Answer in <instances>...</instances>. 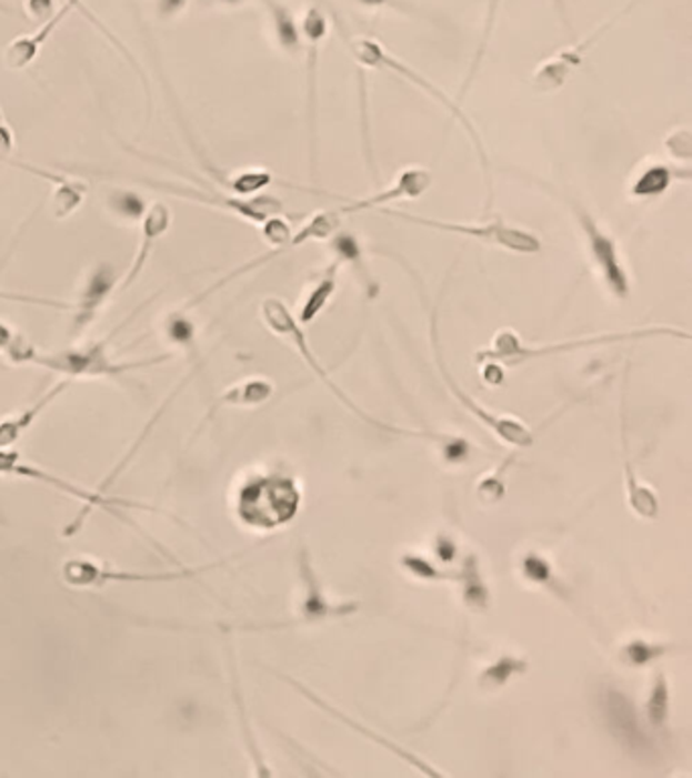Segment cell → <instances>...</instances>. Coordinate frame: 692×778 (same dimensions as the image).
<instances>
[{
	"mask_svg": "<svg viewBox=\"0 0 692 778\" xmlns=\"http://www.w3.org/2000/svg\"><path fill=\"white\" fill-rule=\"evenodd\" d=\"M124 325L127 323H122V326ZM122 326H118L117 331H112L108 337L98 341V343H90L83 347L61 348L56 353H39L31 343H27L24 339L17 335L12 339L9 348L4 351V357L17 365H37V367H43L51 373L66 375V380H70V382L88 380V377H120L124 373L139 372L144 367L161 365L164 361L173 357V353H164V355H157L151 360L112 361L108 347H110V341L117 337L118 331Z\"/></svg>",
	"mask_w": 692,
	"mask_h": 778,
	"instance_id": "obj_1",
	"label": "cell"
},
{
	"mask_svg": "<svg viewBox=\"0 0 692 778\" xmlns=\"http://www.w3.org/2000/svg\"><path fill=\"white\" fill-rule=\"evenodd\" d=\"M345 46H348V51L352 55L355 63H360V68H365V70H384L390 71V73H397L402 80L412 83L414 88H419L421 92L427 93L429 98H433L434 102L439 105H443L447 112L451 114V118L459 122L463 130L468 132L470 137L471 144L475 149V154L480 159L481 169H483V176H485V185H488V203H485V210H490L492 205V173H490V159H488V152H485V146H483V140H481L480 132L475 129V124L471 122L470 117L463 112V108L451 100L441 88H437L433 82H429L427 78H423L421 73L417 70H412L411 65H407L404 61H400L397 55H392L388 51L387 47L382 46L378 39L374 37H345L343 39Z\"/></svg>",
	"mask_w": 692,
	"mask_h": 778,
	"instance_id": "obj_2",
	"label": "cell"
},
{
	"mask_svg": "<svg viewBox=\"0 0 692 778\" xmlns=\"http://www.w3.org/2000/svg\"><path fill=\"white\" fill-rule=\"evenodd\" d=\"M552 193L561 195V201H564L566 210L573 215L576 230L581 233V240L585 245L586 260L591 264L593 274L603 284V289L610 292L613 299L628 301L632 292V280L618 240L599 223L598 218L591 213V210H586L579 199L559 191H552Z\"/></svg>",
	"mask_w": 692,
	"mask_h": 778,
	"instance_id": "obj_3",
	"label": "cell"
},
{
	"mask_svg": "<svg viewBox=\"0 0 692 778\" xmlns=\"http://www.w3.org/2000/svg\"><path fill=\"white\" fill-rule=\"evenodd\" d=\"M378 213L388 215L392 220L407 221L412 225H419L424 230H433V232L451 233L459 238H468L478 244L490 245L495 250H504L510 254H520V256H534L542 250V242L539 235L530 230H524L514 223H508L502 218H493L488 221H447L439 218H424V215H414L407 211H394L390 208H382Z\"/></svg>",
	"mask_w": 692,
	"mask_h": 778,
	"instance_id": "obj_4",
	"label": "cell"
},
{
	"mask_svg": "<svg viewBox=\"0 0 692 778\" xmlns=\"http://www.w3.org/2000/svg\"><path fill=\"white\" fill-rule=\"evenodd\" d=\"M652 337H681L689 341L691 335L686 331H679L672 326H648V329H634V331H623V333H605L598 337L575 339V341H564V343H552V345H540L530 347L524 345L522 339L518 337L514 331L504 329L493 337L492 345L483 348L480 353V361H504L508 365H518L524 361L539 360V357H551L561 353H571L576 348L598 347L608 343H620V341H635V339Z\"/></svg>",
	"mask_w": 692,
	"mask_h": 778,
	"instance_id": "obj_5",
	"label": "cell"
},
{
	"mask_svg": "<svg viewBox=\"0 0 692 778\" xmlns=\"http://www.w3.org/2000/svg\"><path fill=\"white\" fill-rule=\"evenodd\" d=\"M0 475H11L19 476V478H24V481H36V483H41V485H49L56 491H61L66 495H71L76 499H80L83 503L82 512L76 515V519L70 523V527H66L63 535L66 537H71L76 534L80 527H82L86 517L94 509H104V512L112 513L117 515L120 519H124V515L120 513V509H142V512H153L163 513L157 507H151V505H141V503H132V501H120L110 499L104 493L100 491H86L83 487H78L73 485L70 481L66 478H59V476L51 475L48 471H41L33 465H27V463H21L17 453H9V451H0Z\"/></svg>",
	"mask_w": 692,
	"mask_h": 778,
	"instance_id": "obj_6",
	"label": "cell"
},
{
	"mask_svg": "<svg viewBox=\"0 0 692 778\" xmlns=\"http://www.w3.org/2000/svg\"><path fill=\"white\" fill-rule=\"evenodd\" d=\"M76 9L83 12V17H86L90 23L94 24L96 29H98L102 36L107 37L108 41H110L112 46L117 47L118 53H120L122 58L127 59L130 65L134 68V71L141 75L142 85H144V93H147V100H149V98H151V92H149V82H147V75H144V71L141 70V65L137 63V59L130 55L129 49L120 43V39L112 36V33L108 31L107 24L102 23V21H98L94 14H92V11H88V9L83 7V0H66V2H63V7H61L59 11H56V14H53L49 21L41 23V27L37 29L33 36L17 37V39H12L11 43L4 47V55H2V59H4V65L12 71L27 70V68H29V65H31L37 58H39L41 47L48 43L49 37L53 36V33L58 31L59 24L63 23V19H66L71 11H76ZM149 112H151V100H149Z\"/></svg>",
	"mask_w": 692,
	"mask_h": 778,
	"instance_id": "obj_7",
	"label": "cell"
},
{
	"mask_svg": "<svg viewBox=\"0 0 692 778\" xmlns=\"http://www.w3.org/2000/svg\"><path fill=\"white\" fill-rule=\"evenodd\" d=\"M299 507V493L289 478L269 476L252 481L238 497L240 519L259 529H272L291 522Z\"/></svg>",
	"mask_w": 692,
	"mask_h": 778,
	"instance_id": "obj_8",
	"label": "cell"
},
{
	"mask_svg": "<svg viewBox=\"0 0 692 778\" xmlns=\"http://www.w3.org/2000/svg\"><path fill=\"white\" fill-rule=\"evenodd\" d=\"M137 183L141 185L149 186V189H157V191H163V193H169L173 198L188 199V201H193V203H201V205H208V208H213V210L225 211V213H232L235 218H240L247 223H252L260 228L264 221L270 220L272 215H281L284 213V205L279 198H272V195H252V198H240V195H232L228 191H215V189H198V186H183L173 185V183H167V181H144V179H134Z\"/></svg>",
	"mask_w": 692,
	"mask_h": 778,
	"instance_id": "obj_9",
	"label": "cell"
},
{
	"mask_svg": "<svg viewBox=\"0 0 692 778\" xmlns=\"http://www.w3.org/2000/svg\"><path fill=\"white\" fill-rule=\"evenodd\" d=\"M329 33V21L321 4H311L301 23V37L305 49L307 127H309V161L311 174L318 176V83L319 53Z\"/></svg>",
	"mask_w": 692,
	"mask_h": 778,
	"instance_id": "obj_10",
	"label": "cell"
},
{
	"mask_svg": "<svg viewBox=\"0 0 692 778\" xmlns=\"http://www.w3.org/2000/svg\"><path fill=\"white\" fill-rule=\"evenodd\" d=\"M220 564H210L201 568L167 569V572H132V569L110 568L96 564L92 559H68L63 564V580L76 588L90 586H107V584H141V582H177L189 580L200 576L205 569L215 568Z\"/></svg>",
	"mask_w": 692,
	"mask_h": 778,
	"instance_id": "obj_11",
	"label": "cell"
},
{
	"mask_svg": "<svg viewBox=\"0 0 692 778\" xmlns=\"http://www.w3.org/2000/svg\"><path fill=\"white\" fill-rule=\"evenodd\" d=\"M120 286V274L110 262H98L82 276L76 301L70 304V339H80L94 325L112 294Z\"/></svg>",
	"mask_w": 692,
	"mask_h": 778,
	"instance_id": "obj_12",
	"label": "cell"
},
{
	"mask_svg": "<svg viewBox=\"0 0 692 778\" xmlns=\"http://www.w3.org/2000/svg\"><path fill=\"white\" fill-rule=\"evenodd\" d=\"M634 7V4H632ZM632 7L623 9L622 12L613 14V19L598 27L593 33L583 37L581 41H576L573 46L561 47L556 53H552L551 58L540 61L536 70L530 75V83L536 92L551 93L556 92L559 88H563L566 80L573 75L576 68H581L586 51L593 46H598L599 41L605 37L608 31H611L615 23L622 19L623 14L632 11Z\"/></svg>",
	"mask_w": 692,
	"mask_h": 778,
	"instance_id": "obj_13",
	"label": "cell"
},
{
	"mask_svg": "<svg viewBox=\"0 0 692 778\" xmlns=\"http://www.w3.org/2000/svg\"><path fill=\"white\" fill-rule=\"evenodd\" d=\"M260 316H262L264 325L269 326V331H272V333H274V335H279V337L287 339V341H289V343H291V345H293V347L301 353V357L309 363V367H311L313 372L318 373L319 377L323 380V384L328 385L329 390H331L333 394L338 395L341 402H345L348 406L352 407L355 414L364 416V414H362L358 407L353 406L352 402H350L345 395L341 394L340 387L329 380V375L325 373V370H323V367L319 365V361L313 357L311 348H309V345H307V337L305 333H303V326H301V323H299V319H294V314L291 313V309L287 306L284 301L277 299V296H269V299H264L262 304H260ZM364 418L370 420L368 416H364Z\"/></svg>",
	"mask_w": 692,
	"mask_h": 778,
	"instance_id": "obj_14",
	"label": "cell"
},
{
	"mask_svg": "<svg viewBox=\"0 0 692 778\" xmlns=\"http://www.w3.org/2000/svg\"><path fill=\"white\" fill-rule=\"evenodd\" d=\"M433 186V173L424 166H404L397 176L392 179V183L378 191L374 195L368 198L353 199L350 203H345L340 208L341 215H355V213H364V211H378L382 208H388L390 203H399V201H414V199L423 198L424 193Z\"/></svg>",
	"mask_w": 692,
	"mask_h": 778,
	"instance_id": "obj_15",
	"label": "cell"
},
{
	"mask_svg": "<svg viewBox=\"0 0 692 778\" xmlns=\"http://www.w3.org/2000/svg\"><path fill=\"white\" fill-rule=\"evenodd\" d=\"M443 292H445V286H443V291L439 294V301L434 303L433 313H431V339H433V347L434 353H437L439 370L443 373L449 390L455 394V397L463 404V407L470 410L473 416H478V418H480L481 422H485L495 434H500V438H504V441L510 442V444H517V446H529L530 442H532V432H530L524 424H520L518 420L500 418V416H493L490 412H485L478 402L471 400L470 395L461 392V387L453 382V377L447 372L445 361H443L441 348H439V343H437V339H439V333H437V314H439V303H441V299H443Z\"/></svg>",
	"mask_w": 692,
	"mask_h": 778,
	"instance_id": "obj_16",
	"label": "cell"
},
{
	"mask_svg": "<svg viewBox=\"0 0 692 778\" xmlns=\"http://www.w3.org/2000/svg\"><path fill=\"white\" fill-rule=\"evenodd\" d=\"M0 163L9 164L12 169H19L24 173L36 174L37 179L46 181L51 185V199H49V210L56 220H68L76 211L82 208L83 201L88 198V185L68 174L56 173L51 169L43 166H33V164L23 163V161H12V159H2Z\"/></svg>",
	"mask_w": 692,
	"mask_h": 778,
	"instance_id": "obj_17",
	"label": "cell"
},
{
	"mask_svg": "<svg viewBox=\"0 0 692 778\" xmlns=\"http://www.w3.org/2000/svg\"><path fill=\"white\" fill-rule=\"evenodd\" d=\"M171 223H173V213H171L167 203H163V201L149 203V208L144 211L141 220V244H139V250H137V256L132 257L129 272L120 280L118 291H127L129 286H132L139 280L142 270L147 266V262L151 260V254H153L154 247L159 244V240L163 238L164 233L169 232Z\"/></svg>",
	"mask_w": 692,
	"mask_h": 778,
	"instance_id": "obj_18",
	"label": "cell"
},
{
	"mask_svg": "<svg viewBox=\"0 0 692 778\" xmlns=\"http://www.w3.org/2000/svg\"><path fill=\"white\" fill-rule=\"evenodd\" d=\"M679 176H682L684 181H689L691 173H689V169L679 171V169H674L670 164L656 163V161L644 164L632 176V183L628 186V195L632 199H640V201L662 198L674 183V179H679Z\"/></svg>",
	"mask_w": 692,
	"mask_h": 778,
	"instance_id": "obj_19",
	"label": "cell"
},
{
	"mask_svg": "<svg viewBox=\"0 0 692 778\" xmlns=\"http://www.w3.org/2000/svg\"><path fill=\"white\" fill-rule=\"evenodd\" d=\"M70 385V380H61L59 384L53 385V387L49 390L48 394L41 395L33 406L23 410L19 416L2 420V422H0V451H9L12 444L19 441L24 432L29 431V428L36 424L37 418H39V416L48 410V406H51V404L58 400L59 395L63 394Z\"/></svg>",
	"mask_w": 692,
	"mask_h": 778,
	"instance_id": "obj_20",
	"label": "cell"
},
{
	"mask_svg": "<svg viewBox=\"0 0 692 778\" xmlns=\"http://www.w3.org/2000/svg\"><path fill=\"white\" fill-rule=\"evenodd\" d=\"M343 266V260L335 257L329 266L323 267L319 272L318 279L311 282L305 299L301 301V311H299V323L309 325L318 319L319 313L328 306L333 292L338 289V279H340V270Z\"/></svg>",
	"mask_w": 692,
	"mask_h": 778,
	"instance_id": "obj_21",
	"label": "cell"
},
{
	"mask_svg": "<svg viewBox=\"0 0 692 778\" xmlns=\"http://www.w3.org/2000/svg\"><path fill=\"white\" fill-rule=\"evenodd\" d=\"M264 7L269 11L270 27L277 46L289 58H297L303 51V37L301 24L297 23L293 11L282 4L281 0H264Z\"/></svg>",
	"mask_w": 692,
	"mask_h": 778,
	"instance_id": "obj_22",
	"label": "cell"
},
{
	"mask_svg": "<svg viewBox=\"0 0 692 778\" xmlns=\"http://www.w3.org/2000/svg\"><path fill=\"white\" fill-rule=\"evenodd\" d=\"M272 384L264 377H250L232 385L218 397V406H259L272 395Z\"/></svg>",
	"mask_w": 692,
	"mask_h": 778,
	"instance_id": "obj_23",
	"label": "cell"
},
{
	"mask_svg": "<svg viewBox=\"0 0 692 778\" xmlns=\"http://www.w3.org/2000/svg\"><path fill=\"white\" fill-rule=\"evenodd\" d=\"M107 211L114 220L122 223H141L144 211L149 208V201L141 193L130 189H112L104 199Z\"/></svg>",
	"mask_w": 692,
	"mask_h": 778,
	"instance_id": "obj_24",
	"label": "cell"
},
{
	"mask_svg": "<svg viewBox=\"0 0 692 778\" xmlns=\"http://www.w3.org/2000/svg\"><path fill=\"white\" fill-rule=\"evenodd\" d=\"M500 2H502V0H488V11H485V23H483V29H481L480 46L475 49V58L471 61L470 71H468V75H465V82L461 85L459 95H463V93L470 90L471 83H473L478 71H480L483 58H485V53H488L490 41H492L493 27H495V19H498V11H500Z\"/></svg>",
	"mask_w": 692,
	"mask_h": 778,
	"instance_id": "obj_25",
	"label": "cell"
},
{
	"mask_svg": "<svg viewBox=\"0 0 692 778\" xmlns=\"http://www.w3.org/2000/svg\"><path fill=\"white\" fill-rule=\"evenodd\" d=\"M163 333L169 343H173V345L183 348V351L195 347L198 329L193 325V321L189 319L185 309L175 311V313H171L164 319Z\"/></svg>",
	"mask_w": 692,
	"mask_h": 778,
	"instance_id": "obj_26",
	"label": "cell"
},
{
	"mask_svg": "<svg viewBox=\"0 0 692 778\" xmlns=\"http://www.w3.org/2000/svg\"><path fill=\"white\" fill-rule=\"evenodd\" d=\"M664 151L669 152L674 161L682 164L691 163L692 159V134L689 127L670 130L664 137Z\"/></svg>",
	"mask_w": 692,
	"mask_h": 778,
	"instance_id": "obj_27",
	"label": "cell"
},
{
	"mask_svg": "<svg viewBox=\"0 0 692 778\" xmlns=\"http://www.w3.org/2000/svg\"><path fill=\"white\" fill-rule=\"evenodd\" d=\"M650 720L654 721L656 726H660L662 721L666 720V711H669V696H666V684H664V677H658L656 687H654V694H652V699H650Z\"/></svg>",
	"mask_w": 692,
	"mask_h": 778,
	"instance_id": "obj_28",
	"label": "cell"
},
{
	"mask_svg": "<svg viewBox=\"0 0 692 778\" xmlns=\"http://www.w3.org/2000/svg\"><path fill=\"white\" fill-rule=\"evenodd\" d=\"M189 0H153L154 14L161 21H171L181 17L188 9Z\"/></svg>",
	"mask_w": 692,
	"mask_h": 778,
	"instance_id": "obj_29",
	"label": "cell"
},
{
	"mask_svg": "<svg viewBox=\"0 0 692 778\" xmlns=\"http://www.w3.org/2000/svg\"><path fill=\"white\" fill-rule=\"evenodd\" d=\"M24 12L29 14V19L46 23L56 14V4L53 0H24Z\"/></svg>",
	"mask_w": 692,
	"mask_h": 778,
	"instance_id": "obj_30",
	"label": "cell"
},
{
	"mask_svg": "<svg viewBox=\"0 0 692 778\" xmlns=\"http://www.w3.org/2000/svg\"><path fill=\"white\" fill-rule=\"evenodd\" d=\"M14 151V134H12L11 124L4 118V110L0 105V161L2 159H11Z\"/></svg>",
	"mask_w": 692,
	"mask_h": 778,
	"instance_id": "obj_31",
	"label": "cell"
},
{
	"mask_svg": "<svg viewBox=\"0 0 692 778\" xmlns=\"http://www.w3.org/2000/svg\"><path fill=\"white\" fill-rule=\"evenodd\" d=\"M14 337H17V333L12 331L11 326L0 321V355H2V353L9 348V345H11L12 339Z\"/></svg>",
	"mask_w": 692,
	"mask_h": 778,
	"instance_id": "obj_32",
	"label": "cell"
},
{
	"mask_svg": "<svg viewBox=\"0 0 692 778\" xmlns=\"http://www.w3.org/2000/svg\"><path fill=\"white\" fill-rule=\"evenodd\" d=\"M203 4H210V7H240V4H244L247 0H201Z\"/></svg>",
	"mask_w": 692,
	"mask_h": 778,
	"instance_id": "obj_33",
	"label": "cell"
},
{
	"mask_svg": "<svg viewBox=\"0 0 692 778\" xmlns=\"http://www.w3.org/2000/svg\"><path fill=\"white\" fill-rule=\"evenodd\" d=\"M360 2H364V4H368V7H384V4H392L390 0H360Z\"/></svg>",
	"mask_w": 692,
	"mask_h": 778,
	"instance_id": "obj_34",
	"label": "cell"
},
{
	"mask_svg": "<svg viewBox=\"0 0 692 778\" xmlns=\"http://www.w3.org/2000/svg\"><path fill=\"white\" fill-rule=\"evenodd\" d=\"M14 245H17V238H14V240H12L11 247H9V250H7V254H4V256H2V262H0V270H2V267H4V264H7V260H9V257H11L12 250H14Z\"/></svg>",
	"mask_w": 692,
	"mask_h": 778,
	"instance_id": "obj_35",
	"label": "cell"
}]
</instances>
